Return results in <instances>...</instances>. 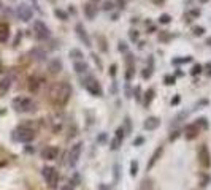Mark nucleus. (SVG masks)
Returning <instances> with one entry per match:
<instances>
[{"mask_svg": "<svg viewBox=\"0 0 211 190\" xmlns=\"http://www.w3.org/2000/svg\"><path fill=\"white\" fill-rule=\"evenodd\" d=\"M16 14H18V18H19L21 21L27 22V21L32 19L33 10H32L27 3H21V5H18V7H16Z\"/></svg>", "mask_w": 211, "mask_h": 190, "instance_id": "obj_8", "label": "nucleus"}, {"mask_svg": "<svg viewBox=\"0 0 211 190\" xmlns=\"http://www.w3.org/2000/svg\"><path fill=\"white\" fill-rule=\"evenodd\" d=\"M170 21H171V16L167 14V13L159 16V22H160V24H170Z\"/></svg>", "mask_w": 211, "mask_h": 190, "instance_id": "obj_29", "label": "nucleus"}, {"mask_svg": "<svg viewBox=\"0 0 211 190\" xmlns=\"http://www.w3.org/2000/svg\"><path fill=\"white\" fill-rule=\"evenodd\" d=\"M38 86H40V79L35 76H32L30 79H29V89H30V92H37L38 91Z\"/></svg>", "mask_w": 211, "mask_h": 190, "instance_id": "obj_22", "label": "nucleus"}, {"mask_svg": "<svg viewBox=\"0 0 211 190\" xmlns=\"http://www.w3.org/2000/svg\"><path fill=\"white\" fill-rule=\"evenodd\" d=\"M152 32H155V25H149V32L148 33H152Z\"/></svg>", "mask_w": 211, "mask_h": 190, "instance_id": "obj_51", "label": "nucleus"}, {"mask_svg": "<svg viewBox=\"0 0 211 190\" xmlns=\"http://www.w3.org/2000/svg\"><path fill=\"white\" fill-rule=\"evenodd\" d=\"M164 81H165V84H167V86H173V84H175V81H176V78H175L173 75H167V76L164 78Z\"/></svg>", "mask_w": 211, "mask_h": 190, "instance_id": "obj_30", "label": "nucleus"}, {"mask_svg": "<svg viewBox=\"0 0 211 190\" xmlns=\"http://www.w3.org/2000/svg\"><path fill=\"white\" fill-rule=\"evenodd\" d=\"M70 57H73V59H78V60H81L84 55H83V52L80 51V49H70Z\"/></svg>", "mask_w": 211, "mask_h": 190, "instance_id": "obj_25", "label": "nucleus"}, {"mask_svg": "<svg viewBox=\"0 0 211 190\" xmlns=\"http://www.w3.org/2000/svg\"><path fill=\"white\" fill-rule=\"evenodd\" d=\"M133 94H135V98L138 100V102H140V100H141V87H140V86H137V87H135V91H133Z\"/></svg>", "mask_w": 211, "mask_h": 190, "instance_id": "obj_35", "label": "nucleus"}, {"mask_svg": "<svg viewBox=\"0 0 211 190\" xmlns=\"http://www.w3.org/2000/svg\"><path fill=\"white\" fill-rule=\"evenodd\" d=\"M0 70H2V65H0Z\"/></svg>", "mask_w": 211, "mask_h": 190, "instance_id": "obj_55", "label": "nucleus"}, {"mask_svg": "<svg viewBox=\"0 0 211 190\" xmlns=\"http://www.w3.org/2000/svg\"><path fill=\"white\" fill-rule=\"evenodd\" d=\"M208 182H209V176L208 174H202V186H208Z\"/></svg>", "mask_w": 211, "mask_h": 190, "instance_id": "obj_39", "label": "nucleus"}, {"mask_svg": "<svg viewBox=\"0 0 211 190\" xmlns=\"http://www.w3.org/2000/svg\"><path fill=\"white\" fill-rule=\"evenodd\" d=\"M205 68H206V75H208V76H211V64H208L206 67H205Z\"/></svg>", "mask_w": 211, "mask_h": 190, "instance_id": "obj_48", "label": "nucleus"}, {"mask_svg": "<svg viewBox=\"0 0 211 190\" xmlns=\"http://www.w3.org/2000/svg\"><path fill=\"white\" fill-rule=\"evenodd\" d=\"M162 152H164V147H162V146H159L157 149L154 150V154L151 155V159H149V162H148V166H146L148 170H151L152 166H154L155 163H157V160H159L160 155H162Z\"/></svg>", "mask_w": 211, "mask_h": 190, "instance_id": "obj_14", "label": "nucleus"}, {"mask_svg": "<svg viewBox=\"0 0 211 190\" xmlns=\"http://www.w3.org/2000/svg\"><path fill=\"white\" fill-rule=\"evenodd\" d=\"M0 7H2V3H0Z\"/></svg>", "mask_w": 211, "mask_h": 190, "instance_id": "obj_56", "label": "nucleus"}, {"mask_svg": "<svg viewBox=\"0 0 211 190\" xmlns=\"http://www.w3.org/2000/svg\"><path fill=\"white\" fill-rule=\"evenodd\" d=\"M200 2H202V3H206V2H208V0H200Z\"/></svg>", "mask_w": 211, "mask_h": 190, "instance_id": "obj_54", "label": "nucleus"}, {"mask_svg": "<svg viewBox=\"0 0 211 190\" xmlns=\"http://www.w3.org/2000/svg\"><path fill=\"white\" fill-rule=\"evenodd\" d=\"M92 57H94V60H95V64L98 65V68H102V62H100V59L97 57V55H95V54H92Z\"/></svg>", "mask_w": 211, "mask_h": 190, "instance_id": "obj_43", "label": "nucleus"}, {"mask_svg": "<svg viewBox=\"0 0 211 190\" xmlns=\"http://www.w3.org/2000/svg\"><path fill=\"white\" fill-rule=\"evenodd\" d=\"M11 82H13V76H10V75L3 76V79L0 81V92H2V94H7L8 89L11 87Z\"/></svg>", "mask_w": 211, "mask_h": 190, "instance_id": "obj_16", "label": "nucleus"}, {"mask_svg": "<svg viewBox=\"0 0 211 190\" xmlns=\"http://www.w3.org/2000/svg\"><path fill=\"white\" fill-rule=\"evenodd\" d=\"M205 105H208V100H200V102L197 103V108H200V106H205Z\"/></svg>", "mask_w": 211, "mask_h": 190, "instance_id": "obj_45", "label": "nucleus"}, {"mask_svg": "<svg viewBox=\"0 0 211 190\" xmlns=\"http://www.w3.org/2000/svg\"><path fill=\"white\" fill-rule=\"evenodd\" d=\"M159 125H160V119H157V117H149L144 122V128L146 130H155Z\"/></svg>", "mask_w": 211, "mask_h": 190, "instance_id": "obj_17", "label": "nucleus"}, {"mask_svg": "<svg viewBox=\"0 0 211 190\" xmlns=\"http://www.w3.org/2000/svg\"><path fill=\"white\" fill-rule=\"evenodd\" d=\"M189 14H191V16H194V18H197V16H200V10H192Z\"/></svg>", "mask_w": 211, "mask_h": 190, "instance_id": "obj_44", "label": "nucleus"}, {"mask_svg": "<svg viewBox=\"0 0 211 190\" xmlns=\"http://www.w3.org/2000/svg\"><path fill=\"white\" fill-rule=\"evenodd\" d=\"M119 51L121 52H127V44L124 41H119Z\"/></svg>", "mask_w": 211, "mask_h": 190, "instance_id": "obj_41", "label": "nucleus"}, {"mask_svg": "<svg viewBox=\"0 0 211 190\" xmlns=\"http://www.w3.org/2000/svg\"><path fill=\"white\" fill-rule=\"evenodd\" d=\"M43 177L46 179L48 186L51 187V189H54L56 186H57L59 174H57V171H56L53 166H44V168H43Z\"/></svg>", "mask_w": 211, "mask_h": 190, "instance_id": "obj_5", "label": "nucleus"}, {"mask_svg": "<svg viewBox=\"0 0 211 190\" xmlns=\"http://www.w3.org/2000/svg\"><path fill=\"white\" fill-rule=\"evenodd\" d=\"M60 190H73V189H71V186H64V187H60Z\"/></svg>", "mask_w": 211, "mask_h": 190, "instance_id": "obj_50", "label": "nucleus"}, {"mask_svg": "<svg viewBox=\"0 0 211 190\" xmlns=\"http://www.w3.org/2000/svg\"><path fill=\"white\" fill-rule=\"evenodd\" d=\"M202 71H203V67L200 65V64H195V65L192 67V70H191V75L192 76H197V75L202 73Z\"/></svg>", "mask_w": 211, "mask_h": 190, "instance_id": "obj_27", "label": "nucleus"}, {"mask_svg": "<svg viewBox=\"0 0 211 190\" xmlns=\"http://www.w3.org/2000/svg\"><path fill=\"white\" fill-rule=\"evenodd\" d=\"M195 124H197L198 127L205 128V130L208 128V122H206V119H205V117H200V119H197V122H195Z\"/></svg>", "mask_w": 211, "mask_h": 190, "instance_id": "obj_31", "label": "nucleus"}, {"mask_svg": "<svg viewBox=\"0 0 211 190\" xmlns=\"http://www.w3.org/2000/svg\"><path fill=\"white\" fill-rule=\"evenodd\" d=\"M143 141H144L143 138H137L135 141H133V146H140V144H143Z\"/></svg>", "mask_w": 211, "mask_h": 190, "instance_id": "obj_42", "label": "nucleus"}, {"mask_svg": "<svg viewBox=\"0 0 211 190\" xmlns=\"http://www.w3.org/2000/svg\"><path fill=\"white\" fill-rule=\"evenodd\" d=\"M59 155V149L56 146H46L41 150V159L44 160H56Z\"/></svg>", "mask_w": 211, "mask_h": 190, "instance_id": "obj_11", "label": "nucleus"}, {"mask_svg": "<svg viewBox=\"0 0 211 190\" xmlns=\"http://www.w3.org/2000/svg\"><path fill=\"white\" fill-rule=\"evenodd\" d=\"M189 62H192V57H191V55H186V57H181V59H173V65L189 64Z\"/></svg>", "mask_w": 211, "mask_h": 190, "instance_id": "obj_24", "label": "nucleus"}, {"mask_svg": "<svg viewBox=\"0 0 211 190\" xmlns=\"http://www.w3.org/2000/svg\"><path fill=\"white\" fill-rule=\"evenodd\" d=\"M116 138L122 141V138H124V128H122V127H119L118 130H116Z\"/></svg>", "mask_w": 211, "mask_h": 190, "instance_id": "obj_36", "label": "nucleus"}, {"mask_svg": "<svg viewBox=\"0 0 211 190\" xmlns=\"http://www.w3.org/2000/svg\"><path fill=\"white\" fill-rule=\"evenodd\" d=\"M178 103H179V95H176V97L171 100V105H178Z\"/></svg>", "mask_w": 211, "mask_h": 190, "instance_id": "obj_46", "label": "nucleus"}, {"mask_svg": "<svg viewBox=\"0 0 211 190\" xmlns=\"http://www.w3.org/2000/svg\"><path fill=\"white\" fill-rule=\"evenodd\" d=\"M152 2H155V3H162L164 0H152Z\"/></svg>", "mask_w": 211, "mask_h": 190, "instance_id": "obj_53", "label": "nucleus"}, {"mask_svg": "<svg viewBox=\"0 0 211 190\" xmlns=\"http://www.w3.org/2000/svg\"><path fill=\"white\" fill-rule=\"evenodd\" d=\"M198 133H200V127H198L197 124H189V125H186V128H184L186 139H194V138H197Z\"/></svg>", "mask_w": 211, "mask_h": 190, "instance_id": "obj_12", "label": "nucleus"}, {"mask_svg": "<svg viewBox=\"0 0 211 190\" xmlns=\"http://www.w3.org/2000/svg\"><path fill=\"white\" fill-rule=\"evenodd\" d=\"M30 54L33 55V59H35V60H44V59H46V52L41 51V49H38V48L32 49Z\"/></svg>", "mask_w": 211, "mask_h": 190, "instance_id": "obj_21", "label": "nucleus"}, {"mask_svg": "<svg viewBox=\"0 0 211 190\" xmlns=\"http://www.w3.org/2000/svg\"><path fill=\"white\" fill-rule=\"evenodd\" d=\"M178 135H179V133H178V132L171 133V135H170V141H173V139H176V138H178Z\"/></svg>", "mask_w": 211, "mask_h": 190, "instance_id": "obj_47", "label": "nucleus"}, {"mask_svg": "<svg viewBox=\"0 0 211 190\" xmlns=\"http://www.w3.org/2000/svg\"><path fill=\"white\" fill-rule=\"evenodd\" d=\"M154 89H148V91H146V94H144V105H149V103H151L152 102V98H154Z\"/></svg>", "mask_w": 211, "mask_h": 190, "instance_id": "obj_23", "label": "nucleus"}, {"mask_svg": "<svg viewBox=\"0 0 211 190\" xmlns=\"http://www.w3.org/2000/svg\"><path fill=\"white\" fill-rule=\"evenodd\" d=\"M54 14H56V16H57V18H60V19H62V21H67V19H68V14H67V13H65V11H62V10H59V8H56V10H54Z\"/></svg>", "mask_w": 211, "mask_h": 190, "instance_id": "obj_28", "label": "nucleus"}, {"mask_svg": "<svg viewBox=\"0 0 211 190\" xmlns=\"http://www.w3.org/2000/svg\"><path fill=\"white\" fill-rule=\"evenodd\" d=\"M206 44H208V46H211V38H206Z\"/></svg>", "mask_w": 211, "mask_h": 190, "instance_id": "obj_52", "label": "nucleus"}, {"mask_svg": "<svg viewBox=\"0 0 211 190\" xmlns=\"http://www.w3.org/2000/svg\"><path fill=\"white\" fill-rule=\"evenodd\" d=\"M83 86L86 87V91L94 95V97H102L103 91H102V86L98 84V81H95L94 78H87L86 81H83Z\"/></svg>", "mask_w": 211, "mask_h": 190, "instance_id": "obj_3", "label": "nucleus"}, {"mask_svg": "<svg viewBox=\"0 0 211 190\" xmlns=\"http://www.w3.org/2000/svg\"><path fill=\"white\" fill-rule=\"evenodd\" d=\"M137 173H138V163H137V162H132V163H130V174L135 176Z\"/></svg>", "mask_w": 211, "mask_h": 190, "instance_id": "obj_32", "label": "nucleus"}, {"mask_svg": "<svg viewBox=\"0 0 211 190\" xmlns=\"http://www.w3.org/2000/svg\"><path fill=\"white\" fill-rule=\"evenodd\" d=\"M71 97V86L68 82H56L51 89V100L56 106H65Z\"/></svg>", "mask_w": 211, "mask_h": 190, "instance_id": "obj_1", "label": "nucleus"}, {"mask_svg": "<svg viewBox=\"0 0 211 190\" xmlns=\"http://www.w3.org/2000/svg\"><path fill=\"white\" fill-rule=\"evenodd\" d=\"M13 108L19 113H29V111L35 109V103H33V100L27 97H16L13 100Z\"/></svg>", "mask_w": 211, "mask_h": 190, "instance_id": "obj_2", "label": "nucleus"}, {"mask_svg": "<svg viewBox=\"0 0 211 190\" xmlns=\"http://www.w3.org/2000/svg\"><path fill=\"white\" fill-rule=\"evenodd\" d=\"M21 37H22V35H21V32H19V33H18V37H16V40H14V46H16V44H18V43H19V40H21Z\"/></svg>", "mask_w": 211, "mask_h": 190, "instance_id": "obj_49", "label": "nucleus"}, {"mask_svg": "<svg viewBox=\"0 0 211 190\" xmlns=\"http://www.w3.org/2000/svg\"><path fill=\"white\" fill-rule=\"evenodd\" d=\"M73 70L78 75H83V73H87L89 65L86 62H83V60H78V62H75V65H73Z\"/></svg>", "mask_w": 211, "mask_h": 190, "instance_id": "obj_18", "label": "nucleus"}, {"mask_svg": "<svg viewBox=\"0 0 211 190\" xmlns=\"http://www.w3.org/2000/svg\"><path fill=\"white\" fill-rule=\"evenodd\" d=\"M198 163L202 165V168H209L211 166V155H209V150L206 144H202L198 149Z\"/></svg>", "mask_w": 211, "mask_h": 190, "instance_id": "obj_6", "label": "nucleus"}, {"mask_svg": "<svg viewBox=\"0 0 211 190\" xmlns=\"http://www.w3.org/2000/svg\"><path fill=\"white\" fill-rule=\"evenodd\" d=\"M119 143H121V139L114 138L113 141H111V149H118V147H119Z\"/></svg>", "mask_w": 211, "mask_h": 190, "instance_id": "obj_38", "label": "nucleus"}, {"mask_svg": "<svg viewBox=\"0 0 211 190\" xmlns=\"http://www.w3.org/2000/svg\"><path fill=\"white\" fill-rule=\"evenodd\" d=\"M97 2H98V0H97Z\"/></svg>", "mask_w": 211, "mask_h": 190, "instance_id": "obj_57", "label": "nucleus"}, {"mask_svg": "<svg viewBox=\"0 0 211 190\" xmlns=\"http://www.w3.org/2000/svg\"><path fill=\"white\" fill-rule=\"evenodd\" d=\"M116 68H118V65H116V64H113V65L110 67V76H111V78L116 76Z\"/></svg>", "mask_w": 211, "mask_h": 190, "instance_id": "obj_37", "label": "nucleus"}, {"mask_svg": "<svg viewBox=\"0 0 211 190\" xmlns=\"http://www.w3.org/2000/svg\"><path fill=\"white\" fill-rule=\"evenodd\" d=\"M33 32H35V37L38 38V40H46V38L49 37V29L46 27V24H44L43 21H35L33 22Z\"/></svg>", "mask_w": 211, "mask_h": 190, "instance_id": "obj_7", "label": "nucleus"}, {"mask_svg": "<svg viewBox=\"0 0 211 190\" xmlns=\"http://www.w3.org/2000/svg\"><path fill=\"white\" fill-rule=\"evenodd\" d=\"M159 40H162V41H168L170 40V33H167V32H164L162 35L159 37Z\"/></svg>", "mask_w": 211, "mask_h": 190, "instance_id": "obj_40", "label": "nucleus"}, {"mask_svg": "<svg viewBox=\"0 0 211 190\" xmlns=\"http://www.w3.org/2000/svg\"><path fill=\"white\" fill-rule=\"evenodd\" d=\"M75 30H76V35L80 37V40L84 43V46L91 48V46H92V41H91V38H89V35H87V32H86V29H84V25H83L81 22H80V24H76Z\"/></svg>", "mask_w": 211, "mask_h": 190, "instance_id": "obj_10", "label": "nucleus"}, {"mask_svg": "<svg viewBox=\"0 0 211 190\" xmlns=\"http://www.w3.org/2000/svg\"><path fill=\"white\" fill-rule=\"evenodd\" d=\"M129 37H130V40L135 43V41H138V37H140V35H138L137 30H130V32H129Z\"/></svg>", "mask_w": 211, "mask_h": 190, "instance_id": "obj_34", "label": "nucleus"}, {"mask_svg": "<svg viewBox=\"0 0 211 190\" xmlns=\"http://www.w3.org/2000/svg\"><path fill=\"white\" fill-rule=\"evenodd\" d=\"M14 138L21 143H29L35 138V132L32 128H27V127H19L18 130L14 132Z\"/></svg>", "mask_w": 211, "mask_h": 190, "instance_id": "obj_4", "label": "nucleus"}, {"mask_svg": "<svg viewBox=\"0 0 211 190\" xmlns=\"http://www.w3.org/2000/svg\"><path fill=\"white\" fill-rule=\"evenodd\" d=\"M192 33H194L195 37H202L203 33H205V29H203L202 25H194V27H192Z\"/></svg>", "mask_w": 211, "mask_h": 190, "instance_id": "obj_26", "label": "nucleus"}, {"mask_svg": "<svg viewBox=\"0 0 211 190\" xmlns=\"http://www.w3.org/2000/svg\"><path fill=\"white\" fill-rule=\"evenodd\" d=\"M81 150H83V143H76L75 146H71L70 154H68V163L71 166L76 165V162H78V159H80V155H81Z\"/></svg>", "mask_w": 211, "mask_h": 190, "instance_id": "obj_9", "label": "nucleus"}, {"mask_svg": "<svg viewBox=\"0 0 211 190\" xmlns=\"http://www.w3.org/2000/svg\"><path fill=\"white\" fill-rule=\"evenodd\" d=\"M10 37V25L7 22H0V43H5Z\"/></svg>", "mask_w": 211, "mask_h": 190, "instance_id": "obj_15", "label": "nucleus"}, {"mask_svg": "<svg viewBox=\"0 0 211 190\" xmlns=\"http://www.w3.org/2000/svg\"><path fill=\"white\" fill-rule=\"evenodd\" d=\"M113 8H114V3L111 2V0H107V2L103 3V10H105V11H111Z\"/></svg>", "mask_w": 211, "mask_h": 190, "instance_id": "obj_33", "label": "nucleus"}, {"mask_svg": "<svg viewBox=\"0 0 211 190\" xmlns=\"http://www.w3.org/2000/svg\"><path fill=\"white\" fill-rule=\"evenodd\" d=\"M62 70V62H60L59 59H53L51 62H49V71H51L53 75L59 73V71Z\"/></svg>", "mask_w": 211, "mask_h": 190, "instance_id": "obj_19", "label": "nucleus"}, {"mask_svg": "<svg viewBox=\"0 0 211 190\" xmlns=\"http://www.w3.org/2000/svg\"><path fill=\"white\" fill-rule=\"evenodd\" d=\"M95 13H97V8L94 7V5H91V3L84 5V14L87 16L89 19H94V18H95Z\"/></svg>", "mask_w": 211, "mask_h": 190, "instance_id": "obj_20", "label": "nucleus"}, {"mask_svg": "<svg viewBox=\"0 0 211 190\" xmlns=\"http://www.w3.org/2000/svg\"><path fill=\"white\" fill-rule=\"evenodd\" d=\"M125 62H127V73H125V79L130 81L132 76H133V70H135V67H133V55L130 52H127V57H125Z\"/></svg>", "mask_w": 211, "mask_h": 190, "instance_id": "obj_13", "label": "nucleus"}]
</instances>
